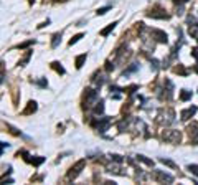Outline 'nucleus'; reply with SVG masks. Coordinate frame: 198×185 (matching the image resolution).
Wrapping results in <instances>:
<instances>
[{
    "label": "nucleus",
    "instance_id": "1",
    "mask_svg": "<svg viewBox=\"0 0 198 185\" xmlns=\"http://www.w3.org/2000/svg\"><path fill=\"white\" fill-rule=\"evenodd\" d=\"M162 139L167 141V142H170V144H178L182 141V134L178 131H163Z\"/></svg>",
    "mask_w": 198,
    "mask_h": 185
},
{
    "label": "nucleus",
    "instance_id": "2",
    "mask_svg": "<svg viewBox=\"0 0 198 185\" xmlns=\"http://www.w3.org/2000/svg\"><path fill=\"white\" fill-rule=\"evenodd\" d=\"M84 164H86L84 159L79 160V162H76V164L69 169V172H68V178H76V177H78V175L81 174V169L84 167Z\"/></svg>",
    "mask_w": 198,
    "mask_h": 185
},
{
    "label": "nucleus",
    "instance_id": "3",
    "mask_svg": "<svg viewBox=\"0 0 198 185\" xmlns=\"http://www.w3.org/2000/svg\"><path fill=\"white\" fill-rule=\"evenodd\" d=\"M154 178H155L157 182H167V184H172V182H173L172 175L165 174V172H160V170H157L155 174H154Z\"/></svg>",
    "mask_w": 198,
    "mask_h": 185
},
{
    "label": "nucleus",
    "instance_id": "4",
    "mask_svg": "<svg viewBox=\"0 0 198 185\" xmlns=\"http://www.w3.org/2000/svg\"><path fill=\"white\" fill-rule=\"evenodd\" d=\"M195 114H197V106H191V107H188V109L182 111V112H180V118H182V121H187V119L193 118Z\"/></svg>",
    "mask_w": 198,
    "mask_h": 185
},
{
    "label": "nucleus",
    "instance_id": "5",
    "mask_svg": "<svg viewBox=\"0 0 198 185\" xmlns=\"http://www.w3.org/2000/svg\"><path fill=\"white\" fill-rule=\"evenodd\" d=\"M147 17H150V18H168V15L163 10H150L147 13Z\"/></svg>",
    "mask_w": 198,
    "mask_h": 185
},
{
    "label": "nucleus",
    "instance_id": "6",
    "mask_svg": "<svg viewBox=\"0 0 198 185\" xmlns=\"http://www.w3.org/2000/svg\"><path fill=\"white\" fill-rule=\"evenodd\" d=\"M187 131H188V134L191 135V139H195L198 135V122H193L191 126H188Z\"/></svg>",
    "mask_w": 198,
    "mask_h": 185
},
{
    "label": "nucleus",
    "instance_id": "7",
    "mask_svg": "<svg viewBox=\"0 0 198 185\" xmlns=\"http://www.w3.org/2000/svg\"><path fill=\"white\" fill-rule=\"evenodd\" d=\"M152 33L157 36V40L159 41H162V43H167V33H163V32H160V30H152Z\"/></svg>",
    "mask_w": 198,
    "mask_h": 185
},
{
    "label": "nucleus",
    "instance_id": "8",
    "mask_svg": "<svg viewBox=\"0 0 198 185\" xmlns=\"http://www.w3.org/2000/svg\"><path fill=\"white\" fill-rule=\"evenodd\" d=\"M109 124H111V121H109V119H107V118H104L103 121H101V122H99V124H98V129H99V131H101V132H104V131H106V129H107V126H109Z\"/></svg>",
    "mask_w": 198,
    "mask_h": 185
},
{
    "label": "nucleus",
    "instance_id": "9",
    "mask_svg": "<svg viewBox=\"0 0 198 185\" xmlns=\"http://www.w3.org/2000/svg\"><path fill=\"white\" fill-rule=\"evenodd\" d=\"M116 25H117V21H114V23H111L109 27H106V28H104L103 32H101V35H103V36H107V35H109V33H111V32H112V30H114V28H116Z\"/></svg>",
    "mask_w": 198,
    "mask_h": 185
},
{
    "label": "nucleus",
    "instance_id": "10",
    "mask_svg": "<svg viewBox=\"0 0 198 185\" xmlns=\"http://www.w3.org/2000/svg\"><path fill=\"white\" fill-rule=\"evenodd\" d=\"M35 111H36V103L32 101V103H28V107L23 111V114H32V112H35Z\"/></svg>",
    "mask_w": 198,
    "mask_h": 185
},
{
    "label": "nucleus",
    "instance_id": "11",
    "mask_svg": "<svg viewBox=\"0 0 198 185\" xmlns=\"http://www.w3.org/2000/svg\"><path fill=\"white\" fill-rule=\"evenodd\" d=\"M180 99H182V101L191 99V91H187V89H183V91L180 92Z\"/></svg>",
    "mask_w": 198,
    "mask_h": 185
},
{
    "label": "nucleus",
    "instance_id": "12",
    "mask_svg": "<svg viewBox=\"0 0 198 185\" xmlns=\"http://www.w3.org/2000/svg\"><path fill=\"white\" fill-rule=\"evenodd\" d=\"M137 159L140 160V162H144V164H147V165H150V167H154V160H148L147 157H144V155H137Z\"/></svg>",
    "mask_w": 198,
    "mask_h": 185
},
{
    "label": "nucleus",
    "instance_id": "13",
    "mask_svg": "<svg viewBox=\"0 0 198 185\" xmlns=\"http://www.w3.org/2000/svg\"><path fill=\"white\" fill-rule=\"evenodd\" d=\"M58 43H61V33H56V35L53 36V43H51V46H53V48H56Z\"/></svg>",
    "mask_w": 198,
    "mask_h": 185
},
{
    "label": "nucleus",
    "instance_id": "14",
    "mask_svg": "<svg viewBox=\"0 0 198 185\" xmlns=\"http://www.w3.org/2000/svg\"><path fill=\"white\" fill-rule=\"evenodd\" d=\"M84 60H86V55H81V56L76 58V68H81L83 63H84Z\"/></svg>",
    "mask_w": 198,
    "mask_h": 185
},
{
    "label": "nucleus",
    "instance_id": "15",
    "mask_svg": "<svg viewBox=\"0 0 198 185\" xmlns=\"http://www.w3.org/2000/svg\"><path fill=\"white\" fill-rule=\"evenodd\" d=\"M160 162H162V164H165V165H168V167H172V169L177 167V164H175V162H172V160H168V159H160Z\"/></svg>",
    "mask_w": 198,
    "mask_h": 185
},
{
    "label": "nucleus",
    "instance_id": "16",
    "mask_svg": "<svg viewBox=\"0 0 198 185\" xmlns=\"http://www.w3.org/2000/svg\"><path fill=\"white\" fill-rule=\"evenodd\" d=\"M188 170H190L193 175H197V177H198V165L197 164H190V165H188Z\"/></svg>",
    "mask_w": 198,
    "mask_h": 185
},
{
    "label": "nucleus",
    "instance_id": "17",
    "mask_svg": "<svg viewBox=\"0 0 198 185\" xmlns=\"http://www.w3.org/2000/svg\"><path fill=\"white\" fill-rule=\"evenodd\" d=\"M51 64H53V68H55V70H56L58 73H61V75H63V73H64L63 66H60V63H58V61H55V63H51Z\"/></svg>",
    "mask_w": 198,
    "mask_h": 185
},
{
    "label": "nucleus",
    "instance_id": "18",
    "mask_svg": "<svg viewBox=\"0 0 198 185\" xmlns=\"http://www.w3.org/2000/svg\"><path fill=\"white\" fill-rule=\"evenodd\" d=\"M96 114H101V112H103V111H104V106H103V101H99V103H98V106H96Z\"/></svg>",
    "mask_w": 198,
    "mask_h": 185
},
{
    "label": "nucleus",
    "instance_id": "19",
    "mask_svg": "<svg viewBox=\"0 0 198 185\" xmlns=\"http://www.w3.org/2000/svg\"><path fill=\"white\" fill-rule=\"evenodd\" d=\"M83 38V33H79V35H76V36H73V38H71V41H69V45L71 46H73L74 45V43H76V41H79V40H81Z\"/></svg>",
    "mask_w": 198,
    "mask_h": 185
},
{
    "label": "nucleus",
    "instance_id": "20",
    "mask_svg": "<svg viewBox=\"0 0 198 185\" xmlns=\"http://www.w3.org/2000/svg\"><path fill=\"white\" fill-rule=\"evenodd\" d=\"M109 8H111V7H103V8H99V10L96 12V13H98V15H104L107 10H109Z\"/></svg>",
    "mask_w": 198,
    "mask_h": 185
},
{
    "label": "nucleus",
    "instance_id": "21",
    "mask_svg": "<svg viewBox=\"0 0 198 185\" xmlns=\"http://www.w3.org/2000/svg\"><path fill=\"white\" fill-rule=\"evenodd\" d=\"M175 71H177V73H180V75H185V73H187L182 66H177V68H175Z\"/></svg>",
    "mask_w": 198,
    "mask_h": 185
},
{
    "label": "nucleus",
    "instance_id": "22",
    "mask_svg": "<svg viewBox=\"0 0 198 185\" xmlns=\"http://www.w3.org/2000/svg\"><path fill=\"white\" fill-rule=\"evenodd\" d=\"M111 157H112L116 162H122V157H120V155H111Z\"/></svg>",
    "mask_w": 198,
    "mask_h": 185
},
{
    "label": "nucleus",
    "instance_id": "23",
    "mask_svg": "<svg viewBox=\"0 0 198 185\" xmlns=\"http://www.w3.org/2000/svg\"><path fill=\"white\" fill-rule=\"evenodd\" d=\"M2 147H8V146H7V144H2V142H0V155H2Z\"/></svg>",
    "mask_w": 198,
    "mask_h": 185
},
{
    "label": "nucleus",
    "instance_id": "24",
    "mask_svg": "<svg viewBox=\"0 0 198 185\" xmlns=\"http://www.w3.org/2000/svg\"><path fill=\"white\" fill-rule=\"evenodd\" d=\"M193 56L198 58V48H195V50H193Z\"/></svg>",
    "mask_w": 198,
    "mask_h": 185
},
{
    "label": "nucleus",
    "instance_id": "25",
    "mask_svg": "<svg viewBox=\"0 0 198 185\" xmlns=\"http://www.w3.org/2000/svg\"><path fill=\"white\" fill-rule=\"evenodd\" d=\"M195 71H197V73H198V66H197V68H195Z\"/></svg>",
    "mask_w": 198,
    "mask_h": 185
}]
</instances>
